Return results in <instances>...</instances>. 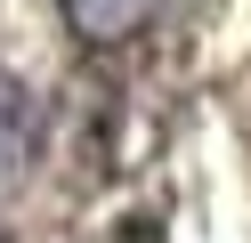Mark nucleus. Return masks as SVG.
Returning <instances> with one entry per match:
<instances>
[{"instance_id":"f257e3e1","label":"nucleus","mask_w":251,"mask_h":243,"mask_svg":"<svg viewBox=\"0 0 251 243\" xmlns=\"http://www.w3.org/2000/svg\"><path fill=\"white\" fill-rule=\"evenodd\" d=\"M33 154H41V97L25 89V81L0 73V194H17V187H25Z\"/></svg>"},{"instance_id":"f03ea898","label":"nucleus","mask_w":251,"mask_h":243,"mask_svg":"<svg viewBox=\"0 0 251 243\" xmlns=\"http://www.w3.org/2000/svg\"><path fill=\"white\" fill-rule=\"evenodd\" d=\"M162 8V0H65V25L81 32V41H98V49H114V41H130L146 16Z\"/></svg>"}]
</instances>
